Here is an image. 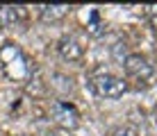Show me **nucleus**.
<instances>
[{
    "label": "nucleus",
    "mask_w": 157,
    "mask_h": 136,
    "mask_svg": "<svg viewBox=\"0 0 157 136\" xmlns=\"http://www.w3.org/2000/svg\"><path fill=\"white\" fill-rule=\"evenodd\" d=\"M121 66H123V70H125L130 77H134L137 82H150L153 75H155V70L148 64V59H146L144 54H137V52L128 54V57L121 61Z\"/></svg>",
    "instance_id": "3"
},
{
    "label": "nucleus",
    "mask_w": 157,
    "mask_h": 136,
    "mask_svg": "<svg viewBox=\"0 0 157 136\" xmlns=\"http://www.w3.org/2000/svg\"><path fill=\"white\" fill-rule=\"evenodd\" d=\"M155 125H157V116H155Z\"/></svg>",
    "instance_id": "14"
},
{
    "label": "nucleus",
    "mask_w": 157,
    "mask_h": 136,
    "mask_svg": "<svg viewBox=\"0 0 157 136\" xmlns=\"http://www.w3.org/2000/svg\"><path fill=\"white\" fill-rule=\"evenodd\" d=\"M68 12H71L68 5H41L39 18H41V23H59Z\"/></svg>",
    "instance_id": "6"
},
{
    "label": "nucleus",
    "mask_w": 157,
    "mask_h": 136,
    "mask_svg": "<svg viewBox=\"0 0 157 136\" xmlns=\"http://www.w3.org/2000/svg\"><path fill=\"white\" fill-rule=\"evenodd\" d=\"M21 136H34V134H21Z\"/></svg>",
    "instance_id": "13"
},
{
    "label": "nucleus",
    "mask_w": 157,
    "mask_h": 136,
    "mask_svg": "<svg viewBox=\"0 0 157 136\" xmlns=\"http://www.w3.org/2000/svg\"><path fill=\"white\" fill-rule=\"evenodd\" d=\"M52 118L59 127L64 129H75L80 125V113L71 102H64V100H57L52 102Z\"/></svg>",
    "instance_id": "4"
},
{
    "label": "nucleus",
    "mask_w": 157,
    "mask_h": 136,
    "mask_svg": "<svg viewBox=\"0 0 157 136\" xmlns=\"http://www.w3.org/2000/svg\"><path fill=\"white\" fill-rule=\"evenodd\" d=\"M91 86H94L96 95L100 97H121L123 93L128 91V82L123 77H116V75L112 73H98L94 75V79H91Z\"/></svg>",
    "instance_id": "2"
},
{
    "label": "nucleus",
    "mask_w": 157,
    "mask_h": 136,
    "mask_svg": "<svg viewBox=\"0 0 157 136\" xmlns=\"http://www.w3.org/2000/svg\"><path fill=\"white\" fill-rule=\"evenodd\" d=\"M25 7H14V5H2L0 7V27H12L18 20H23Z\"/></svg>",
    "instance_id": "7"
},
{
    "label": "nucleus",
    "mask_w": 157,
    "mask_h": 136,
    "mask_svg": "<svg viewBox=\"0 0 157 136\" xmlns=\"http://www.w3.org/2000/svg\"><path fill=\"white\" fill-rule=\"evenodd\" d=\"M148 9V18H150V25L157 30V5H150V7H146Z\"/></svg>",
    "instance_id": "11"
},
{
    "label": "nucleus",
    "mask_w": 157,
    "mask_h": 136,
    "mask_svg": "<svg viewBox=\"0 0 157 136\" xmlns=\"http://www.w3.org/2000/svg\"><path fill=\"white\" fill-rule=\"evenodd\" d=\"M48 136H59V134H55V132H50V134H48Z\"/></svg>",
    "instance_id": "12"
},
{
    "label": "nucleus",
    "mask_w": 157,
    "mask_h": 136,
    "mask_svg": "<svg viewBox=\"0 0 157 136\" xmlns=\"http://www.w3.org/2000/svg\"><path fill=\"white\" fill-rule=\"evenodd\" d=\"M0 66H2V73L7 75L9 79H23L32 73L25 54L21 52V48L14 46V43H5V46L0 48Z\"/></svg>",
    "instance_id": "1"
},
{
    "label": "nucleus",
    "mask_w": 157,
    "mask_h": 136,
    "mask_svg": "<svg viewBox=\"0 0 157 136\" xmlns=\"http://www.w3.org/2000/svg\"><path fill=\"white\" fill-rule=\"evenodd\" d=\"M86 30H89L91 36H98V34H102V32H105V23L100 20L98 9H94V12H91V18H89V23H86Z\"/></svg>",
    "instance_id": "8"
},
{
    "label": "nucleus",
    "mask_w": 157,
    "mask_h": 136,
    "mask_svg": "<svg viewBox=\"0 0 157 136\" xmlns=\"http://www.w3.org/2000/svg\"><path fill=\"white\" fill-rule=\"evenodd\" d=\"M52 86H55V89H59L62 91V93H71L73 91V79L71 77H66V75H62V73H55L52 75Z\"/></svg>",
    "instance_id": "9"
},
{
    "label": "nucleus",
    "mask_w": 157,
    "mask_h": 136,
    "mask_svg": "<svg viewBox=\"0 0 157 136\" xmlns=\"http://www.w3.org/2000/svg\"><path fill=\"white\" fill-rule=\"evenodd\" d=\"M57 52H59V57H62L64 61H80L82 54H84L80 41L71 34H64L62 39L57 41Z\"/></svg>",
    "instance_id": "5"
},
{
    "label": "nucleus",
    "mask_w": 157,
    "mask_h": 136,
    "mask_svg": "<svg viewBox=\"0 0 157 136\" xmlns=\"http://www.w3.org/2000/svg\"><path fill=\"white\" fill-rule=\"evenodd\" d=\"M112 136H139L137 129L130 127V125H121V127H116L114 132H112Z\"/></svg>",
    "instance_id": "10"
}]
</instances>
